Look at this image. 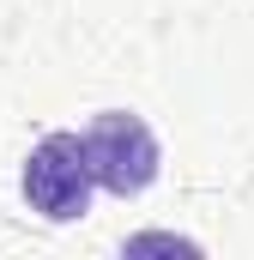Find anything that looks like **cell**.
<instances>
[{
  "label": "cell",
  "mask_w": 254,
  "mask_h": 260,
  "mask_svg": "<svg viewBox=\"0 0 254 260\" xmlns=\"http://www.w3.org/2000/svg\"><path fill=\"white\" fill-rule=\"evenodd\" d=\"M85 151H91V170H97V188L109 194H145L164 170V151H157V133L145 127L133 109H103L91 127H85Z\"/></svg>",
  "instance_id": "obj_2"
},
{
  "label": "cell",
  "mask_w": 254,
  "mask_h": 260,
  "mask_svg": "<svg viewBox=\"0 0 254 260\" xmlns=\"http://www.w3.org/2000/svg\"><path fill=\"white\" fill-rule=\"evenodd\" d=\"M24 200L30 212H43L49 224H73L91 212V188H97V170H91V151H85V133H49L30 145L24 157Z\"/></svg>",
  "instance_id": "obj_1"
},
{
  "label": "cell",
  "mask_w": 254,
  "mask_h": 260,
  "mask_svg": "<svg viewBox=\"0 0 254 260\" xmlns=\"http://www.w3.org/2000/svg\"><path fill=\"white\" fill-rule=\"evenodd\" d=\"M127 248H194V242H176V236H133Z\"/></svg>",
  "instance_id": "obj_3"
}]
</instances>
